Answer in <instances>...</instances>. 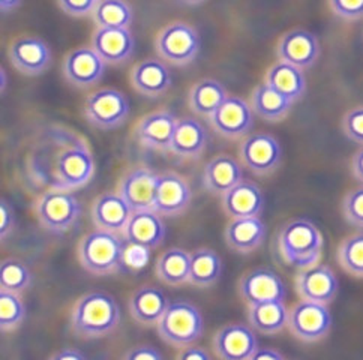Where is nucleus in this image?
Listing matches in <instances>:
<instances>
[{
  "label": "nucleus",
  "mask_w": 363,
  "mask_h": 360,
  "mask_svg": "<svg viewBox=\"0 0 363 360\" xmlns=\"http://www.w3.org/2000/svg\"><path fill=\"white\" fill-rule=\"evenodd\" d=\"M30 182L45 189L75 191L95 174V158L87 140L62 125H48L36 135L26 158Z\"/></svg>",
  "instance_id": "f257e3e1"
},
{
  "label": "nucleus",
  "mask_w": 363,
  "mask_h": 360,
  "mask_svg": "<svg viewBox=\"0 0 363 360\" xmlns=\"http://www.w3.org/2000/svg\"><path fill=\"white\" fill-rule=\"evenodd\" d=\"M121 323V308L113 296L101 291L83 294L71 310L69 326L77 337L98 339L108 337Z\"/></svg>",
  "instance_id": "f03ea898"
},
{
  "label": "nucleus",
  "mask_w": 363,
  "mask_h": 360,
  "mask_svg": "<svg viewBox=\"0 0 363 360\" xmlns=\"http://www.w3.org/2000/svg\"><path fill=\"white\" fill-rule=\"evenodd\" d=\"M123 235L96 228L84 235L77 245V259L89 274L114 275L123 269Z\"/></svg>",
  "instance_id": "7ed1b4c3"
},
{
  "label": "nucleus",
  "mask_w": 363,
  "mask_h": 360,
  "mask_svg": "<svg viewBox=\"0 0 363 360\" xmlns=\"http://www.w3.org/2000/svg\"><path fill=\"white\" fill-rule=\"evenodd\" d=\"M278 251L282 260L297 269L314 266L323 252V236L320 230L308 220H293L278 231Z\"/></svg>",
  "instance_id": "20e7f679"
},
{
  "label": "nucleus",
  "mask_w": 363,
  "mask_h": 360,
  "mask_svg": "<svg viewBox=\"0 0 363 360\" xmlns=\"http://www.w3.org/2000/svg\"><path fill=\"white\" fill-rule=\"evenodd\" d=\"M35 215L48 233L65 235L79 224L82 204L72 191L45 189L35 204Z\"/></svg>",
  "instance_id": "39448f33"
},
{
  "label": "nucleus",
  "mask_w": 363,
  "mask_h": 360,
  "mask_svg": "<svg viewBox=\"0 0 363 360\" xmlns=\"http://www.w3.org/2000/svg\"><path fill=\"white\" fill-rule=\"evenodd\" d=\"M203 329L204 321L199 308L185 300L168 305L157 325L161 339L176 349L196 344L203 335Z\"/></svg>",
  "instance_id": "423d86ee"
},
{
  "label": "nucleus",
  "mask_w": 363,
  "mask_h": 360,
  "mask_svg": "<svg viewBox=\"0 0 363 360\" xmlns=\"http://www.w3.org/2000/svg\"><path fill=\"white\" fill-rule=\"evenodd\" d=\"M200 35L185 21H172L158 32L155 38V50L160 59L168 65L186 67L200 53Z\"/></svg>",
  "instance_id": "0eeeda50"
},
{
  "label": "nucleus",
  "mask_w": 363,
  "mask_h": 360,
  "mask_svg": "<svg viewBox=\"0 0 363 360\" xmlns=\"http://www.w3.org/2000/svg\"><path fill=\"white\" fill-rule=\"evenodd\" d=\"M129 101L118 89H98L84 101L86 120L98 130H116L129 118Z\"/></svg>",
  "instance_id": "6e6552de"
},
{
  "label": "nucleus",
  "mask_w": 363,
  "mask_h": 360,
  "mask_svg": "<svg viewBox=\"0 0 363 360\" xmlns=\"http://www.w3.org/2000/svg\"><path fill=\"white\" fill-rule=\"evenodd\" d=\"M289 330L302 342H318L326 338L332 329L329 306L311 300L297 302L289 310Z\"/></svg>",
  "instance_id": "1a4fd4ad"
},
{
  "label": "nucleus",
  "mask_w": 363,
  "mask_h": 360,
  "mask_svg": "<svg viewBox=\"0 0 363 360\" xmlns=\"http://www.w3.org/2000/svg\"><path fill=\"white\" fill-rule=\"evenodd\" d=\"M239 158L245 169L257 176H270L282 162V147L277 137L267 133H254L239 147Z\"/></svg>",
  "instance_id": "9d476101"
},
{
  "label": "nucleus",
  "mask_w": 363,
  "mask_h": 360,
  "mask_svg": "<svg viewBox=\"0 0 363 360\" xmlns=\"http://www.w3.org/2000/svg\"><path fill=\"white\" fill-rule=\"evenodd\" d=\"M8 59L20 74L36 77L50 68L53 55L43 38L21 35L11 41L8 47Z\"/></svg>",
  "instance_id": "9b49d317"
},
{
  "label": "nucleus",
  "mask_w": 363,
  "mask_h": 360,
  "mask_svg": "<svg viewBox=\"0 0 363 360\" xmlns=\"http://www.w3.org/2000/svg\"><path fill=\"white\" fill-rule=\"evenodd\" d=\"M106 65L94 47H77L67 55L62 63L65 80L77 89H90L96 86L106 72Z\"/></svg>",
  "instance_id": "f8f14e48"
},
{
  "label": "nucleus",
  "mask_w": 363,
  "mask_h": 360,
  "mask_svg": "<svg viewBox=\"0 0 363 360\" xmlns=\"http://www.w3.org/2000/svg\"><path fill=\"white\" fill-rule=\"evenodd\" d=\"M260 349L251 326L231 323L219 329L212 339V350L223 360H251Z\"/></svg>",
  "instance_id": "ddd939ff"
},
{
  "label": "nucleus",
  "mask_w": 363,
  "mask_h": 360,
  "mask_svg": "<svg viewBox=\"0 0 363 360\" xmlns=\"http://www.w3.org/2000/svg\"><path fill=\"white\" fill-rule=\"evenodd\" d=\"M294 287L301 299L329 305L338 294L340 282L329 266L317 263L299 270Z\"/></svg>",
  "instance_id": "4468645a"
},
{
  "label": "nucleus",
  "mask_w": 363,
  "mask_h": 360,
  "mask_svg": "<svg viewBox=\"0 0 363 360\" xmlns=\"http://www.w3.org/2000/svg\"><path fill=\"white\" fill-rule=\"evenodd\" d=\"M191 200L192 191L184 176L176 171H165L158 176L153 206L155 212L162 218H176L186 212Z\"/></svg>",
  "instance_id": "2eb2a0df"
},
{
  "label": "nucleus",
  "mask_w": 363,
  "mask_h": 360,
  "mask_svg": "<svg viewBox=\"0 0 363 360\" xmlns=\"http://www.w3.org/2000/svg\"><path fill=\"white\" fill-rule=\"evenodd\" d=\"M254 114L250 102L239 96H228L223 106L211 116L209 122L221 137L238 140L248 135L252 130Z\"/></svg>",
  "instance_id": "dca6fc26"
},
{
  "label": "nucleus",
  "mask_w": 363,
  "mask_h": 360,
  "mask_svg": "<svg viewBox=\"0 0 363 360\" xmlns=\"http://www.w3.org/2000/svg\"><path fill=\"white\" fill-rule=\"evenodd\" d=\"M239 294L248 306L266 302H284L285 286L274 270L258 267L250 270L240 278Z\"/></svg>",
  "instance_id": "f3484780"
},
{
  "label": "nucleus",
  "mask_w": 363,
  "mask_h": 360,
  "mask_svg": "<svg viewBox=\"0 0 363 360\" xmlns=\"http://www.w3.org/2000/svg\"><path fill=\"white\" fill-rule=\"evenodd\" d=\"M176 123L177 118L172 111H152L143 116L137 122L134 137L143 147L158 152H170Z\"/></svg>",
  "instance_id": "a211bd4d"
},
{
  "label": "nucleus",
  "mask_w": 363,
  "mask_h": 360,
  "mask_svg": "<svg viewBox=\"0 0 363 360\" xmlns=\"http://www.w3.org/2000/svg\"><path fill=\"white\" fill-rule=\"evenodd\" d=\"M158 176L146 165L134 167L121 180L118 192L129 204L133 212L152 210L155 206Z\"/></svg>",
  "instance_id": "6ab92c4d"
},
{
  "label": "nucleus",
  "mask_w": 363,
  "mask_h": 360,
  "mask_svg": "<svg viewBox=\"0 0 363 360\" xmlns=\"http://www.w3.org/2000/svg\"><path fill=\"white\" fill-rule=\"evenodd\" d=\"M129 81L137 94L157 99L165 95L173 84L170 68L162 59H145L138 62L129 74Z\"/></svg>",
  "instance_id": "aec40b11"
},
{
  "label": "nucleus",
  "mask_w": 363,
  "mask_h": 360,
  "mask_svg": "<svg viewBox=\"0 0 363 360\" xmlns=\"http://www.w3.org/2000/svg\"><path fill=\"white\" fill-rule=\"evenodd\" d=\"M277 55L279 60L291 63L305 71L314 67L320 57L318 38L313 32L303 29L290 30L281 36Z\"/></svg>",
  "instance_id": "412c9836"
},
{
  "label": "nucleus",
  "mask_w": 363,
  "mask_h": 360,
  "mask_svg": "<svg viewBox=\"0 0 363 360\" xmlns=\"http://www.w3.org/2000/svg\"><path fill=\"white\" fill-rule=\"evenodd\" d=\"M92 47L107 65H123L133 57L135 40L129 29L96 28L92 33Z\"/></svg>",
  "instance_id": "4be33fe9"
},
{
  "label": "nucleus",
  "mask_w": 363,
  "mask_h": 360,
  "mask_svg": "<svg viewBox=\"0 0 363 360\" xmlns=\"http://www.w3.org/2000/svg\"><path fill=\"white\" fill-rule=\"evenodd\" d=\"M90 215L96 228L123 235L133 209L119 192H104L94 200Z\"/></svg>",
  "instance_id": "5701e85b"
},
{
  "label": "nucleus",
  "mask_w": 363,
  "mask_h": 360,
  "mask_svg": "<svg viewBox=\"0 0 363 360\" xmlns=\"http://www.w3.org/2000/svg\"><path fill=\"white\" fill-rule=\"evenodd\" d=\"M243 180V165L227 153L207 162L203 171V186L212 196L223 197L227 191Z\"/></svg>",
  "instance_id": "b1692460"
},
{
  "label": "nucleus",
  "mask_w": 363,
  "mask_h": 360,
  "mask_svg": "<svg viewBox=\"0 0 363 360\" xmlns=\"http://www.w3.org/2000/svg\"><path fill=\"white\" fill-rule=\"evenodd\" d=\"M170 305L165 293L155 286H141L129 298L128 308L133 320L145 327H153Z\"/></svg>",
  "instance_id": "393cba45"
},
{
  "label": "nucleus",
  "mask_w": 363,
  "mask_h": 360,
  "mask_svg": "<svg viewBox=\"0 0 363 360\" xmlns=\"http://www.w3.org/2000/svg\"><path fill=\"white\" fill-rule=\"evenodd\" d=\"M123 237L134 245L155 249L162 245L165 239V225L162 216L152 210L133 212L123 231Z\"/></svg>",
  "instance_id": "a878e982"
},
{
  "label": "nucleus",
  "mask_w": 363,
  "mask_h": 360,
  "mask_svg": "<svg viewBox=\"0 0 363 360\" xmlns=\"http://www.w3.org/2000/svg\"><path fill=\"white\" fill-rule=\"evenodd\" d=\"M224 237L230 249L238 254H251L264 242L266 225L260 216L231 218Z\"/></svg>",
  "instance_id": "bb28decb"
},
{
  "label": "nucleus",
  "mask_w": 363,
  "mask_h": 360,
  "mask_svg": "<svg viewBox=\"0 0 363 360\" xmlns=\"http://www.w3.org/2000/svg\"><path fill=\"white\" fill-rule=\"evenodd\" d=\"M209 143L206 128L196 118L177 119L170 152L180 159H199Z\"/></svg>",
  "instance_id": "cd10ccee"
},
{
  "label": "nucleus",
  "mask_w": 363,
  "mask_h": 360,
  "mask_svg": "<svg viewBox=\"0 0 363 360\" xmlns=\"http://www.w3.org/2000/svg\"><path fill=\"white\" fill-rule=\"evenodd\" d=\"M224 212L230 218L260 216L264 208V196L260 186L251 180H242L221 197Z\"/></svg>",
  "instance_id": "c85d7f7f"
},
{
  "label": "nucleus",
  "mask_w": 363,
  "mask_h": 360,
  "mask_svg": "<svg viewBox=\"0 0 363 360\" xmlns=\"http://www.w3.org/2000/svg\"><path fill=\"white\" fill-rule=\"evenodd\" d=\"M264 83L290 99L293 104L296 101L302 99L306 94V77L303 69L284 60L275 62L267 69L264 75Z\"/></svg>",
  "instance_id": "c756f323"
},
{
  "label": "nucleus",
  "mask_w": 363,
  "mask_h": 360,
  "mask_svg": "<svg viewBox=\"0 0 363 360\" xmlns=\"http://www.w3.org/2000/svg\"><path fill=\"white\" fill-rule=\"evenodd\" d=\"M252 111L266 122L277 123L284 120L291 111L293 102L281 95L274 87L263 83L254 89L251 95Z\"/></svg>",
  "instance_id": "7c9ffc66"
},
{
  "label": "nucleus",
  "mask_w": 363,
  "mask_h": 360,
  "mask_svg": "<svg viewBox=\"0 0 363 360\" xmlns=\"http://www.w3.org/2000/svg\"><path fill=\"white\" fill-rule=\"evenodd\" d=\"M228 96L223 83L213 79H203L191 87L188 106L192 113L203 116V118H211Z\"/></svg>",
  "instance_id": "2f4dec72"
},
{
  "label": "nucleus",
  "mask_w": 363,
  "mask_h": 360,
  "mask_svg": "<svg viewBox=\"0 0 363 360\" xmlns=\"http://www.w3.org/2000/svg\"><path fill=\"white\" fill-rule=\"evenodd\" d=\"M250 326L264 333V335H277L289 325V310L284 302H266L248 306Z\"/></svg>",
  "instance_id": "473e14b6"
},
{
  "label": "nucleus",
  "mask_w": 363,
  "mask_h": 360,
  "mask_svg": "<svg viewBox=\"0 0 363 360\" xmlns=\"http://www.w3.org/2000/svg\"><path fill=\"white\" fill-rule=\"evenodd\" d=\"M155 272L167 286L186 284L191 275V252L182 248L167 249L158 259Z\"/></svg>",
  "instance_id": "72a5a7b5"
},
{
  "label": "nucleus",
  "mask_w": 363,
  "mask_h": 360,
  "mask_svg": "<svg viewBox=\"0 0 363 360\" xmlns=\"http://www.w3.org/2000/svg\"><path fill=\"white\" fill-rule=\"evenodd\" d=\"M223 274V261L213 249L199 248L191 252L189 284L199 288H207L216 284Z\"/></svg>",
  "instance_id": "f704fd0d"
},
{
  "label": "nucleus",
  "mask_w": 363,
  "mask_h": 360,
  "mask_svg": "<svg viewBox=\"0 0 363 360\" xmlns=\"http://www.w3.org/2000/svg\"><path fill=\"white\" fill-rule=\"evenodd\" d=\"M92 20L96 28L129 29L134 21V11L126 0H98Z\"/></svg>",
  "instance_id": "c9c22d12"
},
{
  "label": "nucleus",
  "mask_w": 363,
  "mask_h": 360,
  "mask_svg": "<svg viewBox=\"0 0 363 360\" xmlns=\"http://www.w3.org/2000/svg\"><path fill=\"white\" fill-rule=\"evenodd\" d=\"M30 284V269L21 260L6 259L0 264V290L23 294Z\"/></svg>",
  "instance_id": "e433bc0d"
},
{
  "label": "nucleus",
  "mask_w": 363,
  "mask_h": 360,
  "mask_svg": "<svg viewBox=\"0 0 363 360\" xmlns=\"http://www.w3.org/2000/svg\"><path fill=\"white\" fill-rule=\"evenodd\" d=\"M336 260L347 274L363 278V231L350 235L341 242Z\"/></svg>",
  "instance_id": "4c0bfd02"
},
{
  "label": "nucleus",
  "mask_w": 363,
  "mask_h": 360,
  "mask_svg": "<svg viewBox=\"0 0 363 360\" xmlns=\"http://www.w3.org/2000/svg\"><path fill=\"white\" fill-rule=\"evenodd\" d=\"M26 318L21 294L0 290V329L5 333L17 330Z\"/></svg>",
  "instance_id": "58836bf2"
},
{
  "label": "nucleus",
  "mask_w": 363,
  "mask_h": 360,
  "mask_svg": "<svg viewBox=\"0 0 363 360\" xmlns=\"http://www.w3.org/2000/svg\"><path fill=\"white\" fill-rule=\"evenodd\" d=\"M342 213L350 225L363 228V185L347 192L342 200Z\"/></svg>",
  "instance_id": "ea45409f"
},
{
  "label": "nucleus",
  "mask_w": 363,
  "mask_h": 360,
  "mask_svg": "<svg viewBox=\"0 0 363 360\" xmlns=\"http://www.w3.org/2000/svg\"><path fill=\"white\" fill-rule=\"evenodd\" d=\"M342 131L348 140L363 146V106H357L344 114Z\"/></svg>",
  "instance_id": "a19ab883"
},
{
  "label": "nucleus",
  "mask_w": 363,
  "mask_h": 360,
  "mask_svg": "<svg viewBox=\"0 0 363 360\" xmlns=\"http://www.w3.org/2000/svg\"><path fill=\"white\" fill-rule=\"evenodd\" d=\"M333 14L347 21L363 18V0H329Z\"/></svg>",
  "instance_id": "79ce46f5"
},
{
  "label": "nucleus",
  "mask_w": 363,
  "mask_h": 360,
  "mask_svg": "<svg viewBox=\"0 0 363 360\" xmlns=\"http://www.w3.org/2000/svg\"><path fill=\"white\" fill-rule=\"evenodd\" d=\"M149 248L134 245L125 239V249H123V267H129L133 270L145 267L150 259Z\"/></svg>",
  "instance_id": "37998d69"
},
{
  "label": "nucleus",
  "mask_w": 363,
  "mask_h": 360,
  "mask_svg": "<svg viewBox=\"0 0 363 360\" xmlns=\"http://www.w3.org/2000/svg\"><path fill=\"white\" fill-rule=\"evenodd\" d=\"M98 4V0H57L59 8L69 17H87L92 16V12Z\"/></svg>",
  "instance_id": "c03bdc74"
},
{
  "label": "nucleus",
  "mask_w": 363,
  "mask_h": 360,
  "mask_svg": "<svg viewBox=\"0 0 363 360\" xmlns=\"http://www.w3.org/2000/svg\"><path fill=\"white\" fill-rule=\"evenodd\" d=\"M0 220H2V223H0V239L6 240L16 228V213L11 204L4 198L0 203Z\"/></svg>",
  "instance_id": "a18cd8bd"
},
{
  "label": "nucleus",
  "mask_w": 363,
  "mask_h": 360,
  "mask_svg": "<svg viewBox=\"0 0 363 360\" xmlns=\"http://www.w3.org/2000/svg\"><path fill=\"white\" fill-rule=\"evenodd\" d=\"M126 360H162V354L152 345H137L125 354Z\"/></svg>",
  "instance_id": "49530a36"
},
{
  "label": "nucleus",
  "mask_w": 363,
  "mask_h": 360,
  "mask_svg": "<svg viewBox=\"0 0 363 360\" xmlns=\"http://www.w3.org/2000/svg\"><path fill=\"white\" fill-rule=\"evenodd\" d=\"M176 357L184 359V360H211L209 351L203 349V347H196L194 344L179 349V353Z\"/></svg>",
  "instance_id": "de8ad7c7"
},
{
  "label": "nucleus",
  "mask_w": 363,
  "mask_h": 360,
  "mask_svg": "<svg viewBox=\"0 0 363 360\" xmlns=\"http://www.w3.org/2000/svg\"><path fill=\"white\" fill-rule=\"evenodd\" d=\"M352 171L357 182L363 185V146L354 153L352 159Z\"/></svg>",
  "instance_id": "09e8293b"
},
{
  "label": "nucleus",
  "mask_w": 363,
  "mask_h": 360,
  "mask_svg": "<svg viewBox=\"0 0 363 360\" xmlns=\"http://www.w3.org/2000/svg\"><path fill=\"white\" fill-rule=\"evenodd\" d=\"M53 360H84L86 354H83L80 350L75 349H65L51 356Z\"/></svg>",
  "instance_id": "8fccbe9b"
},
{
  "label": "nucleus",
  "mask_w": 363,
  "mask_h": 360,
  "mask_svg": "<svg viewBox=\"0 0 363 360\" xmlns=\"http://www.w3.org/2000/svg\"><path fill=\"white\" fill-rule=\"evenodd\" d=\"M284 360L285 356L277 349H258L254 354V360Z\"/></svg>",
  "instance_id": "3c124183"
},
{
  "label": "nucleus",
  "mask_w": 363,
  "mask_h": 360,
  "mask_svg": "<svg viewBox=\"0 0 363 360\" xmlns=\"http://www.w3.org/2000/svg\"><path fill=\"white\" fill-rule=\"evenodd\" d=\"M23 4V0H0V11L4 14H9L14 9H17Z\"/></svg>",
  "instance_id": "603ef678"
},
{
  "label": "nucleus",
  "mask_w": 363,
  "mask_h": 360,
  "mask_svg": "<svg viewBox=\"0 0 363 360\" xmlns=\"http://www.w3.org/2000/svg\"><path fill=\"white\" fill-rule=\"evenodd\" d=\"M179 4L186 5V6H196V5H201L206 0H177Z\"/></svg>",
  "instance_id": "864d4df0"
}]
</instances>
